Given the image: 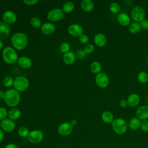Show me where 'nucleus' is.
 <instances>
[{"label":"nucleus","mask_w":148,"mask_h":148,"mask_svg":"<svg viewBox=\"0 0 148 148\" xmlns=\"http://www.w3.org/2000/svg\"><path fill=\"white\" fill-rule=\"evenodd\" d=\"M136 117L140 120H146L148 119V106L142 105L139 106L136 111Z\"/></svg>","instance_id":"16"},{"label":"nucleus","mask_w":148,"mask_h":148,"mask_svg":"<svg viewBox=\"0 0 148 148\" xmlns=\"http://www.w3.org/2000/svg\"><path fill=\"white\" fill-rule=\"evenodd\" d=\"M68 31L71 36L75 37H79L83 34V28L79 24H72L69 26L68 28Z\"/></svg>","instance_id":"12"},{"label":"nucleus","mask_w":148,"mask_h":148,"mask_svg":"<svg viewBox=\"0 0 148 148\" xmlns=\"http://www.w3.org/2000/svg\"><path fill=\"white\" fill-rule=\"evenodd\" d=\"M2 57L5 62L8 64H13L17 62L18 57L16 50L10 46L5 47L2 53Z\"/></svg>","instance_id":"3"},{"label":"nucleus","mask_w":148,"mask_h":148,"mask_svg":"<svg viewBox=\"0 0 148 148\" xmlns=\"http://www.w3.org/2000/svg\"><path fill=\"white\" fill-rule=\"evenodd\" d=\"M4 148H19L18 146L15 144V143H8L7 144Z\"/></svg>","instance_id":"43"},{"label":"nucleus","mask_w":148,"mask_h":148,"mask_svg":"<svg viewBox=\"0 0 148 148\" xmlns=\"http://www.w3.org/2000/svg\"><path fill=\"white\" fill-rule=\"evenodd\" d=\"M139 24H140L141 29H143V30L148 29V20L144 19L142 21H140Z\"/></svg>","instance_id":"40"},{"label":"nucleus","mask_w":148,"mask_h":148,"mask_svg":"<svg viewBox=\"0 0 148 148\" xmlns=\"http://www.w3.org/2000/svg\"><path fill=\"white\" fill-rule=\"evenodd\" d=\"M8 112L3 107H0V121H2L7 118Z\"/></svg>","instance_id":"35"},{"label":"nucleus","mask_w":148,"mask_h":148,"mask_svg":"<svg viewBox=\"0 0 148 148\" xmlns=\"http://www.w3.org/2000/svg\"><path fill=\"white\" fill-rule=\"evenodd\" d=\"M146 103H147V106H148V97H147V98H146Z\"/></svg>","instance_id":"48"},{"label":"nucleus","mask_w":148,"mask_h":148,"mask_svg":"<svg viewBox=\"0 0 148 148\" xmlns=\"http://www.w3.org/2000/svg\"><path fill=\"white\" fill-rule=\"evenodd\" d=\"M10 28L4 21H0V40L6 39L10 35Z\"/></svg>","instance_id":"15"},{"label":"nucleus","mask_w":148,"mask_h":148,"mask_svg":"<svg viewBox=\"0 0 148 148\" xmlns=\"http://www.w3.org/2000/svg\"><path fill=\"white\" fill-rule=\"evenodd\" d=\"M101 119L103 122L107 124L112 123L114 120V116L110 111H104L101 114Z\"/></svg>","instance_id":"25"},{"label":"nucleus","mask_w":148,"mask_h":148,"mask_svg":"<svg viewBox=\"0 0 148 148\" xmlns=\"http://www.w3.org/2000/svg\"><path fill=\"white\" fill-rule=\"evenodd\" d=\"M21 116V112L20 110L16 108H13L8 111V117L9 119L15 121L20 118Z\"/></svg>","instance_id":"21"},{"label":"nucleus","mask_w":148,"mask_h":148,"mask_svg":"<svg viewBox=\"0 0 148 148\" xmlns=\"http://www.w3.org/2000/svg\"><path fill=\"white\" fill-rule=\"evenodd\" d=\"M94 46L92 44H88L86 45L84 50L86 54H91L94 51Z\"/></svg>","instance_id":"36"},{"label":"nucleus","mask_w":148,"mask_h":148,"mask_svg":"<svg viewBox=\"0 0 148 148\" xmlns=\"http://www.w3.org/2000/svg\"><path fill=\"white\" fill-rule=\"evenodd\" d=\"M86 53H85L84 49H79L76 52L77 57L80 59H83L86 56Z\"/></svg>","instance_id":"39"},{"label":"nucleus","mask_w":148,"mask_h":148,"mask_svg":"<svg viewBox=\"0 0 148 148\" xmlns=\"http://www.w3.org/2000/svg\"><path fill=\"white\" fill-rule=\"evenodd\" d=\"M141 121L140 120L135 117H132L129 121L128 126L131 130H136L140 128Z\"/></svg>","instance_id":"24"},{"label":"nucleus","mask_w":148,"mask_h":148,"mask_svg":"<svg viewBox=\"0 0 148 148\" xmlns=\"http://www.w3.org/2000/svg\"><path fill=\"white\" fill-rule=\"evenodd\" d=\"M95 82L97 85L100 88H106L109 83V79L108 76L103 72H101L96 75L95 77Z\"/></svg>","instance_id":"9"},{"label":"nucleus","mask_w":148,"mask_h":148,"mask_svg":"<svg viewBox=\"0 0 148 148\" xmlns=\"http://www.w3.org/2000/svg\"><path fill=\"white\" fill-rule=\"evenodd\" d=\"M76 60V55L72 51L66 53L63 56V61L66 65H70L73 64Z\"/></svg>","instance_id":"22"},{"label":"nucleus","mask_w":148,"mask_h":148,"mask_svg":"<svg viewBox=\"0 0 148 148\" xmlns=\"http://www.w3.org/2000/svg\"><path fill=\"white\" fill-rule=\"evenodd\" d=\"M4 139V132L0 129V143L3 141Z\"/></svg>","instance_id":"44"},{"label":"nucleus","mask_w":148,"mask_h":148,"mask_svg":"<svg viewBox=\"0 0 148 148\" xmlns=\"http://www.w3.org/2000/svg\"><path fill=\"white\" fill-rule=\"evenodd\" d=\"M128 30L132 34H138L141 30L140 24L137 22H133L130 23L128 27Z\"/></svg>","instance_id":"27"},{"label":"nucleus","mask_w":148,"mask_h":148,"mask_svg":"<svg viewBox=\"0 0 148 148\" xmlns=\"http://www.w3.org/2000/svg\"><path fill=\"white\" fill-rule=\"evenodd\" d=\"M101 69H102V65L98 61H93L90 64V70L93 73L97 75L101 73Z\"/></svg>","instance_id":"28"},{"label":"nucleus","mask_w":148,"mask_h":148,"mask_svg":"<svg viewBox=\"0 0 148 148\" xmlns=\"http://www.w3.org/2000/svg\"><path fill=\"white\" fill-rule=\"evenodd\" d=\"M58 134L63 136L70 135L73 131V126L69 122H64L60 124L57 128Z\"/></svg>","instance_id":"10"},{"label":"nucleus","mask_w":148,"mask_h":148,"mask_svg":"<svg viewBox=\"0 0 148 148\" xmlns=\"http://www.w3.org/2000/svg\"><path fill=\"white\" fill-rule=\"evenodd\" d=\"M94 42L97 46L99 47H102L106 44L107 39L106 36L103 34L98 33L94 36Z\"/></svg>","instance_id":"17"},{"label":"nucleus","mask_w":148,"mask_h":148,"mask_svg":"<svg viewBox=\"0 0 148 148\" xmlns=\"http://www.w3.org/2000/svg\"><path fill=\"white\" fill-rule=\"evenodd\" d=\"M147 91H148V86H147Z\"/></svg>","instance_id":"51"},{"label":"nucleus","mask_w":148,"mask_h":148,"mask_svg":"<svg viewBox=\"0 0 148 148\" xmlns=\"http://www.w3.org/2000/svg\"><path fill=\"white\" fill-rule=\"evenodd\" d=\"M12 45L17 50H23L27 46L28 38L27 35L21 32L14 33L10 39Z\"/></svg>","instance_id":"1"},{"label":"nucleus","mask_w":148,"mask_h":148,"mask_svg":"<svg viewBox=\"0 0 148 148\" xmlns=\"http://www.w3.org/2000/svg\"><path fill=\"white\" fill-rule=\"evenodd\" d=\"M5 95V92L2 90H0V99H3Z\"/></svg>","instance_id":"46"},{"label":"nucleus","mask_w":148,"mask_h":148,"mask_svg":"<svg viewBox=\"0 0 148 148\" xmlns=\"http://www.w3.org/2000/svg\"><path fill=\"white\" fill-rule=\"evenodd\" d=\"M0 127H1V121H0Z\"/></svg>","instance_id":"50"},{"label":"nucleus","mask_w":148,"mask_h":148,"mask_svg":"<svg viewBox=\"0 0 148 148\" xmlns=\"http://www.w3.org/2000/svg\"><path fill=\"white\" fill-rule=\"evenodd\" d=\"M146 61H147V65H148V54H147V58H146Z\"/></svg>","instance_id":"49"},{"label":"nucleus","mask_w":148,"mask_h":148,"mask_svg":"<svg viewBox=\"0 0 148 148\" xmlns=\"http://www.w3.org/2000/svg\"><path fill=\"white\" fill-rule=\"evenodd\" d=\"M82 10L86 12H91L94 8V4L90 0H83L80 3Z\"/></svg>","instance_id":"23"},{"label":"nucleus","mask_w":148,"mask_h":148,"mask_svg":"<svg viewBox=\"0 0 148 148\" xmlns=\"http://www.w3.org/2000/svg\"><path fill=\"white\" fill-rule=\"evenodd\" d=\"M140 128L144 132H148V121L147 120H142L140 123Z\"/></svg>","instance_id":"38"},{"label":"nucleus","mask_w":148,"mask_h":148,"mask_svg":"<svg viewBox=\"0 0 148 148\" xmlns=\"http://www.w3.org/2000/svg\"><path fill=\"white\" fill-rule=\"evenodd\" d=\"M38 0H24L23 2L28 6H33L38 3Z\"/></svg>","instance_id":"41"},{"label":"nucleus","mask_w":148,"mask_h":148,"mask_svg":"<svg viewBox=\"0 0 148 148\" xmlns=\"http://www.w3.org/2000/svg\"><path fill=\"white\" fill-rule=\"evenodd\" d=\"M137 79L140 83H146L148 82V73L145 71H141L138 74Z\"/></svg>","instance_id":"29"},{"label":"nucleus","mask_w":148,"mask_h":148,"mask_svg":"<svg viewBox=\"0 0 148 148\" xmlns=\"http://www.w3.org/2000/svg\"><path fill=\"white\" fill-rule=\"evenodd\" d=\"M14 79L11 76H6L3 80V84L6 87H10L13 86Z\"/></svg>","instance_id":"33"},{"label":"nucleus","mask_w":148,"mask_h":148,"mask_svg":"<svg viewBox=\"0 0 148 148\" xmlns=\"http://www.w3.org/2000/svg\"><path fill=\"white\" fill-rule=\"evenodd\" d=\"M30 23L31 25L35 28H39L42 26L40 20L37 17H32L30 20Z\"/></svg>","instance_id":"32"},{"label":"nucleus","mask_w":148,"mask_h":148,"mask_svg":"<svg viewBox=\"0 0 148 148\" xmlns=\"http://www.w3.org/2000/svg\"><path fill=\"white\" fill-rule=\"evenodd\" d=\"M128 105L131 108L136 106L140 102V97L136 93H132L130 94L127 99Z\"/></svg>","instance_id":"19"},{"label":"nucleus","mask_w":148,"mask_h":148,"mask_svg":"<svg viewBox=\"0 0 148 148\" xmlns=\"http://www.w3.org/2000/svg\"><path fill=\"white\" fill-rule=\"evenodd\" d=\"M16 124L14 121L6 118L1 121V128L3 132H11L15 129Z\"/></svg>","instance_id":"11"},{"label":"nucleus","mask_w":148,"mask_h":148,"mask_svg":"<svg viewBox=\"0 0 148 148\" xmlns=\"http://www.w3.org/2000/svg\"><path fill=\"white\" fill-rule=\"evenodd\" d=\"M29 86L28 79L23 76H19L14 79L13 87L18 92H23L28 89Z\"/></svg>","instance_id":"5"},{"label":"nucleus","mask_w":148,"mask_h":148,"mask_svg":"<svg viewBox=\"0 0 148 148\" xmlns=\"http://www.w3.org/2000/svg\"><path fill=\"white\" fill-rule=\"evenodd\" d=\"M120 9H121V7H120V4L116 2H112V3H110V5L109 6L110 11L112 13H114V14L118 13L120 12Z\"/></svg>","instance_id":"31"},{"label":"nucleus","mask_w":148,"mask_h":148,"mask_svg":"<svg viewBox=\"0 0 148 148\" xmlns=\"http://www.w3.org/2000/svg\"><path fill=\"white\" fill-rule=\"evenodd\" d=\"M112 127L113 131L117 134L123 135L127 131L128 124L123 119L117 118L114 119L112 123Z\"/></svg>","instance_id":"4"},{"label":"nucleus","mask_w":148,"mask_h":148,"mask_svg":"<svg viewBox=\"0 0 148 148\" xmlns=\"http://www.w3.org/2000/svg\"><path fill=\"white\" fill-rule=\"evenodd\" d=\"M131 17L132 20L135 21V22H140L145 19V11L141 6H135L131 10Z\"/></svg>","instance_id":"8"},{"label":"nucleus","mask_w":148,"mask_h":148,"mask_svg":"<svg viewBox=\"0 0 148 148\" xmlns=\"http://www.w3.org/2000/svg\"><path fill=\"white\" fill-rule=\"evenodd\" d=\"M119 23L122 26H127L130 24L131 19L130 16L125 13H120L117 16Z\"/></svg>","instance_id":"20"},{"label":"nucleus","mask_w":148,"mask_h":148,"mask_svg":"<svg viewBox=\"0 0 148 148\" xmlns=\"http://www.w3.org/2000/svg\"><path fill=\"white\" fill-rule=\"evenodd\" d=\"M3 21L7 24H13L17 21V16L16 13L12 10L5 11L2 15Z\"/></svg>","instance_id":"13"},{"label":"nucleus","mask_w":148,"mask_h":148,"mask_svg":"<svg viewBox=\"0 0 148 148\" xmlns=\"http://www.w3.org/2000/svg\"><path fill=\"white\" fill-rule=\"evenodd\" d=\"M44 138L43 132L39 130H34L29 132L27 139L28 141L33 144H38L41 142Z\"/></svg>","instance_id":"7"},{"label":"nucleus","mask_w":148,"mask_h":148,"mask_svg":"<svg viewBox=\"0 0 148 148\" xmlns=\"http://www.w3.org/2000/svg\"><path fill=\"white\" fill-rule=\"evenodd\" d=\"M3 46V42H2L1 40H0V50H1L2 49Z\"/></svg>","instance_id":"47"},{"label":"nucleus","mask_w":148,"mask_h":148,"mask_svg":"<svg viewBox=\"0 0 148 148\" xmlns=\"http://www.w3.org/2000/svg\"><path fill=\"white\" fill-rule=\"evenodd\" d=\"M4 102L9 107L15 108L20 101V94L14 88H10L5 92L3 97Z\"/></svg>","instance_id":"2"},{"label":"nucleus","mask_w":148,"mask_h":148,"mask_svg":"<svg viewBox=\"0 0 148 148\" xmlns=\"http://www.w3.org/2000/svg\"><path fill=\"white\" fill-rule=\"evenodd\" d=\"M74 8V3L71 1H67L63 4L62 6V10L64 13H70L73 10Z\"/></svg>","instance_id":"26"},{"label":"nucleus","mask_w":148,"mask_h":148,"mask_svg":"<svg viewBox=\"0 0 148 148\" xmlns=\"http://www.w3.org/2000/svg\"><path fill=\"white\" fill-rule=\"evenodd\" d=\"M79 40L82 44L87 43L89 40V38L87 35L85 34H82L80 36H79Z\"/></svg>","instance_id":"37"},{"label":"nucleus","mask_w":148,"mask_h":148,"mask_svg":"<svg viewBox=\"0 0 148 148\" xmlns=\"http://www.w3.org/2000/svg\"><path fill=\"white\" fill-rule=\"evenodd\" d=\"M17 63L21 68L25 69H29L31 67L32 65V62L31 60L29 57L26 56H22L18 58Z\"/></svg>","instance_id":"18"},{"label":"nucleus","mask_w":148,"mask_h":148,"mask_svg":"<svg viewBox=\"0 0 148 148\" xmlns=\"http://www.w3.org/2000/svg\"><path fill=\"white\" fill-rule=\"evenodd\" d=\"M71 46L67 42H63L60 46V50L63 53H66L70 51Z\"/></svg>","instance_id":"34"},{"label":"nucleus","mask_w":148,"mask_h":148,"mask_svg":"<svg viewBox=\"0 0 148 148\" xmlns=\"http://www.w3.org/2000/svg\"><path fill=\"white\" fill-rule=\"evenodd\" d=\"M40 30L42 34L46 35H50L53 34L56 30L55 25L51 22H46L42 25Z\"/></svg>","instance_id":"14"},{"label":"nucleus","mask_w":148,"mask_h":148,"mask_svg":"<svg viewBox=\"0 0 148 148\" xmlns=\"http://www.w3.org/2000/svg\"><path fill=\"white\" fill-rule=\"evenodd\" d=\"M64 17V13L60 8L50 10L47 14V18L51 22H56L61 20Z\"/></svg>","instance_id":"6"},{"label":"nucleus","mask_w":148,"mask_h":148,"mask_svg":"<svg viewBox=\"0 0 148 148\" xmlns=\"http://www.w3.org/2000/svg\"><path fill=\"white\" fill-rule=\"evenodd\" d=\"M69 123L73 127V126H75L77 124V120L76 119H72Z\"/></svg>","instance_id":"45"},{"label":"nucleus","mask_w":148,"mask_h":148,"mask_svg":"<svg viewBox=\"0 0 148 148\" xmlns=\"http://www.w3.org/2000/svg\"><path fill=\"white\" fill-rule=\"evenodd\" d=\"M29 129L24 126H22L20 127L17 131V133L18 135L22 138H25V137H27L29 133Z\"/></svg>","instance_id":"30"},{"label":"nucleus","mask_w":148,"mask_h":148,"mask_svg":"<svg viewBox=\"0 0 148 148\" xmlns=\"http://www.w3.org/2000/svg\"><path fill=\"white\" fill-rule=\"evenodd\" d=\"M119 105L121 107V108H126L128 106V103L126 99H121L120 102H119Z\"/></svg>","instance_id":"42"}]
</instances>
